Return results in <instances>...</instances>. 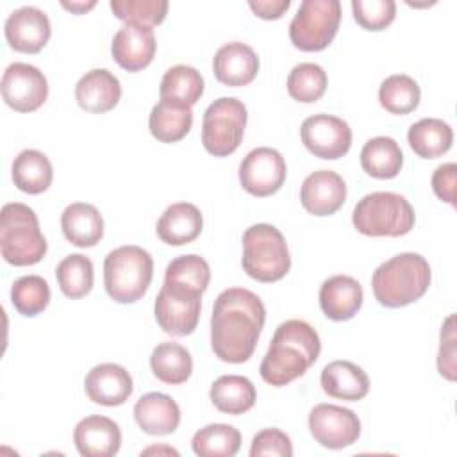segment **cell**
I'll list each match as a JSON object with an SVG mask.
<instances>
[{
	"label": "cell",
	"mask_w": 457,
	"mask_h": 457,
	"mask_svg": "<svg viewBox=\"0 0 457 457\" xmlns=\"http://www.w3.org/2000/svg\"><path fill=\"white\" fill-rule=\"evenodd\" d=\"M346 200V184L332 170H318L305 177L300 187L303 209L314 216H330L343 207Z\"/></svg>",
	"instance_id": "e0dca14e"
},
{
	"label": "cell",
	"mask_w": 457,
	"mask_h": 457,
	"mask_svg": "<svg viewBox=\"0 0 457 457\" xmlns=\"http://www.w3.org/2000/svg\"><path fill=\"white\" fill-rule=\"evenodd\" d=\"M159 95L162 100L193 107L204 95V77L189 64H175L164 71Z\"/></svg>",
	"instance_id": "d6a6232c"
},
{
	"label": "cell",
	"mask_w": 457,
	"mask_h": 457,
	"mask_svg": "<svg viewBox=\"0 0 457 457\" xmlns=\"http://www.w3.org/2000/svg\"><path fill=\"white\" fill-rule=\"evenodd\" d=\"M204 227L200 209L189 202H177L164 209L157 220V236L171 246H180L195 241Z\"/></svg>",
	"instance_id": "cb8c5ba5"
},
{
	"label": "cell",
	"mask_w": 457,
	"mask_h": 457,
	"mask_svg": "<svg viewBox=\"0 0 457 457\" xmlns=\"http://www.w3.org/2000/svg\"><path fill=\"white\" fill-rule=\"evenodd\" d=\"M414 209L409 200L393 191L364 195L353 207L352 223L357 232L371 237H400L414 227Z\"/></svg>",
	"instance_id": "5b68a950"
},
{
	"label": "cell",
	"mask_w": 457,
	"mask_h": 457,
	"mask_svg": "<svg viewBox=\"0 0 457 457\" xmlns=\"http://www.w3.org/2000/svg\"><path fill=\"white\" fill-rule=\"evenodd\" d=\"M266 309L261 298L245 287H228L214 302L211 346L214 355L230 364L246 362L264 327Z\"/></svg>",
	"instance_id": "6da1fadb"
},
{
	"label": "cell",
	"mask_w": 457,
	"mask_h": 457,
	"mask_svg": "<svg viewBox=\"0 0 457 457\" xmlns=\"http://www.w3.org/2000/svg\"><path fill=\"white\" fill-rule=\"evenodd\" d=\"M73 443L84 457H111L121 446V430L107 416H86L75 425Z\"/></svg>",
	"instance_id": "d6986e66"
},
{
	"label": "cell",
	"mask_w": 457,
	"mask_h": 457,
	"mask_svg": "<svg viewBox=\"0 0 457 457\" xmlns=\"http://www.w3.org/2000/svg\"><path fill=\"white\" fill-rule=\"evenodd\" d=\"M150 368L161 382L177 386L191 377L193 359L186 346L175 341H164L152 350Z\"/></svg>",
	"instance_id": "4dcf8cb0"
},
{
	"label": "cell",
	"mask_w": 457,
	"mask_h": 457,
	"mask_svg": "<svg viewBox=\"0 0 457 457\" xmlns=\"http://www.w3.org/2000/svg\"><path fill=\"white\" fill-rule=\"evenodd\" d=\"M327 89V71L316 62H300L287 75L289 95L302 102H318Z\"/></svg>",
	"instance_id": "74e56055"
},
{
	"label": "cell",
	"mask_w": 457,
	"mask_h": 457,
	"mask_svg": "<svg viewBox=\"0 0 457 457\" xmlns=\"http://www.w3.org/2000/svg\"><path fill=\"white\" fill-rule=\"evenodd\" d=\"M61 227L64 237L79 248H91L104 236V218L100 211L87 202L66 205L61 214Z\"/></svg>",
	"instance_id": "484cf974"
},
{
	"label": "cell",
	"mask_w": 457,
	"mask_h": 457,
	"mask_svg": "<svg viewBox=\"0 0 457 457\" xmlns=\"http://www.w3.org/2000/svg\"><path fill=\"white\" fill-rule=\"evenodd\" d=\"M4 32L11 48L23 54H36L48 43L52 29L45 11L34 5H23L7 16Z\"/></svg>",
	"instance_id": "9a60e30c"
},
{
	"label": "cell",
	"mask_w": 457,
	"mask_h": 457,
	"mask_svg": "<svg viewBox=\"0 0 457 457\" xmlns=\"http://www.w3.org/2000/svg\"><path fill=\"white\" fill-rule=\"evenodd\" d=\"M309 430L321 446L341 450L359 439L361 421L352 409L334 403H318L309 412Z\"/></svg>",
	"instance_id": "30bf717a"
},
{
	"label": "cell",
	"mask_w": 457,
	"mask_h": 457,
	"mask_svg": "<svg viewBox=\"0 0 457 457\" xmlns=\"http://www.w3.org/2000/svg\"><path fill=\"white\" fill-rule=\"evenodd\" d=\"M407 141L420 157L436 159L452 148L453 132L452 127L439 118H423L411 125Z\"/></svg>",
	"instance_id": "1f68e13d"
},
{
	"label": "cell",
	"mask_w": 457,
	"mask_h": 457,
	"mask_svg": "<svg viewBox=\"0 0 457 457\" xmlns=\"http://www.w3.org/2000/svg\"><path fill=\"white\" fill-rule=\"evenodd\" d=\"M55 278L64 296L71 300L82 298L93 287V262L82 253L66 255L55 268Z\"/></svg>",
	"instance_id": "8d00e7d4"
},
{
	"label": "cell",
	"mask_w": 457,
	"mask_h": 457,
	"mask_svg": "<svg viewBox=\"0 0 457 457\" xmlns=\"http://www.w3.org/2000/svg\"><path fill=\"white\" fill-rule=\"evenodd\" d=\"M154 277L152 255L136 245L111 250L104 261V286L118 303L137 302L148 289Z\"/></svg>",
	"instance_id": "8992f818"
},
{
	"label": "cell",
	"mask_w": 457,
	"mask_h": 457,
	"mask_svg": "<svg viewBox=\"0 0 457 457\" xmlns=\"http://www.w3.org/2000/svg\"><path fill=\"white\" fill-rule=\"evenodd\" d=\"M209 398L220 412L237 416L253 407L257 393L250 378L243 375H221L212 382Z\"/></svg>",
	"instance_id": "f1b7e54d"
},
{
	"label": "cell",
	"mask_w": 457,
	"mask_h": 457,
	"mask_svg": "<svg viewBox=\"0 0 457 457\" xmlns=\"http://www.w3.org/2000/svg\"><path fill=\"white\" fill-rule=\"evenodd\" d=\"M61 5H62L64 9L75 12V14H82V12L89 11L91 7H95L96 2H95V0H87V2H84V0H82V2H66V0H62Z\"/></svg>",
	"instance_id": "bcb514c9"
},
{
	"label": "cell",
	"mask_w": 457,
	"mask_h": 457,
	"mask_svg": "<svg viewBox=\"0 0 457 457\" xmlns=\"http://www.w3.org/2000/svg\"><path fill=\"white\" fill-rule=\"evenodd\" d=\"M134 420L150 436H166L180 423L179 403L164 393H146L134 405Z\"/></svg>",
	"instance_id": "603a6c76"
},
{
	"label": "cell",
	"mask_w": 457,
	"mask_h": 457,
	"mask_svg": "<svg viewBox=\"0 0 457 457\" xmlns=\"http://www.w3.org/2000/svg\"><path fill=\"white\" fill-rule=\"evenodd\" d=\"M11 177L20 191L29 195H39L46 191L52 184V162L43 152L25 148L14 157L11 166Z\"/></svg>",
	"instance_id": "4316f807"
},
{
	"label": "cell",
	"mask_w": 457,
	"mask_h": 457,
	"mask_svg": "<svg viewBox=\"0 0 457 457\" xmlns=\"http://www.w3.org/2000/svg\"><path fill=\"white\" fill-rule=\"evenodd\" d=\"M362 286L350 275H332L320 287V307L334 321L353 318L362 305Z\"/></svg>",
	"instance_id": "7402d4cb"
},
{
	"label": "cell",
	"mask_w": 457,
	"mask_h": 457,
	"mask_svg": "<svg viewBox=\"0 0 457 457\" xmlns=\"http://www.w3.org/2000/svg\"><path fill=\"white\" fill-rule=\"evenodd\" d=\"M148 453H170V455H179V452L175 448H170V446H148L141 452V455H148Z\"/></svg>",
	"instance_id": "7dc6e473"
},
{
	"label": "cell",
	"mask_w": 457,
	"mask_h": 457,
	"mask_svg": "<svg viewBox=\"0 0 457 457\" xmlns=\"http://www.w3.org/2000/svg\"><path fill=\"white\" fill-rule=\"evenodd\" d=\"M455 175L457 166L455 162L439 164L432 173V189L437 198L455 205Z\"/></svg>",
	"instance_id": "ee69618b"
},
{
	"label": "cell",
	"mask_w": 457,
	"mask_h": 457,
	"mask_svg": "<svg viewBox=\"0 0 457 457\" xmlns=\"http://www.w3.org/2000/svg\"><path fill=\"white\" fill-rule=\"evenodd\" d=\"M48 96V82L43 71L27 62H12L2 75V98L18 112L39 109Z\"/></svg>",
	"instance_id": "4fadbf2b"
},
{
	"label": "cell",
	"mask_w": 457,
	"mask_h": 457,
	"mask_svg": "<svg viewBox=\"0 0 457 457\" xmlns=\"http://www.w3.org/2000/svg\"><path fill=\"white\" fill-rule=\"evenodd\" d=\"M193 125V111L187 105L171 102V100H159L148 118L150 134L161 143H175L186 137Z\"/></svg>",
	"instance_id": "83f0119b"
},
{
	"label": "cell",
	"mask_w": 457,
	"mask_h": 457,
	"mask_svg": "<svg viewBox=\"0 0 457 457\" xmlns=\"http://www.w3.org/2000/svg\"><path fill=\"white\" fill-rule=\"evenodd\" d=\"M111 9L116 18L125 23L154 27L159 25L168 12L166 0H111Z\"/></svg>",
	"instance_id": "ab89813d"
},
{
	"label": "cell",
	"mask_w": 457,
	"mask_h": 457,
	"mask_svg": "<svg viewBox=\"0 0 457 457\" xmlns=\"http://www.w3.org/2000/svg\"><path fill=\"white\" fill-rule=\"evenodd\" d=\"M428 261L414 252H403L382 262L371 277L375 298L384 307H403L420 300L430 286Z\"/></svg>",
	"instance_id": "3957f363"
},
{
	"label": "cell",
	"mask_w": 457,
	"mask_h": 457,
	"mask_svg": "<svg viewBox=\"0 0 457 457\" xmlns=\"http://www.w3.org/2000/svg\"><path fill=\"white\" fill-rule=\"evenodd\" d=\"M402 164L403 154L393 137H371L361 150V166L373 179H393L400 173Z\"/></svg>",
	"instance_id": "f546056e"
},
{
	"label": "cell",
	"mask_w": 457,
	"mask_h": 457,
	"mask_svg": "<svg viewBox=\"0 0 457 457\" xmlns=\"http://www.w3.org/2000/svg\"><path fill=\"white\" fill-rule=\"evenodd\" d=\"M455 316L450 314L441 327V345L437 353V370L439 373L448 378L455 380V330H453Z\"/></svg>",
	"instance_id": "7bdbcfd3"
},
{
	"label": "cell",
	"mask_w": 457,
	"mask_h": 457,
	"mask_svg": "<svg viewBox=\"0 0 457 457\" xmlns=\"http://www.w3.org/2000/svg\"><path fill=\"white\" fill-rule=\"evenodd\" d=\"M243 270L259 282H275L291 268V255L282 232L270 223H255L243 234Z\"/></svg>",
	"instance_id": "52a82bcc"
},
{
	"label": "cell",
	"mask_w": 457,
	"mask_h": 457,
	"mask_svg": "<svg viewBox=\"0 0 457 457\" xmlns=\"http://www.w3.org/2000/svg\"><path fill=\"white\" fill-rule=\"evenodd\" d=\"M341 21L339 0H303L289 23L291 43L303 52L327 48Z\"/></svg>",
	"instance_id": "9c48e42d"
},
{
	"label": "cell",
	"mask_w": 457,
	"mask_h": 457,
	"mask_svg": "<svg viewBox=\"0 0 457 457\" xmlns=\"http://www.w3.org/2000/svg\"><path fill=\"white\" fill-rule=\"evenodd\" d=\"M286 161L282 154L270 146L250 150L239 164V182L253 196H270L277 193L286 180Z\"/></svg>",
	"instance_id": "7c38bea8"
},
{
	"label": "cell",
	"mask_w": 457,
	"mask_h": 457,
	"mask_svg": "<svg viewBox=\"0 0 457 457\" xmlns=\"http://www.w3.org/2000/svg\"><path fill=\"white\" fill-rule=\"evenodd\" d=\"M191 446L200 457H234L241 446V434L232 425L211 423L195 432Z\"/></svg>",
	"instance_id": "e575fe53"
},
{
	"label": "cell",
	"mask_w": 457,
	"mask_h": 457,
	"mask_svg": "<svg viewBox=\"0 0 457 457\" xmlns=\"http://www.w3.org/2000/svg\"><path fill=\"white\" fill-rule=\"evenodd\" d=\"M202 295L162 284L155 296L154 314L159 327L170 336H189L200 320Z\"/></svg>",
	"instance_id": "8fae6325"
},
{
	"label": "cell",
	"mask_w": 457,
	"mask_h": 457,
	"mask_svg": "<svg viewBox=\"0 0 457 457\" xmlns=\"http://www.w3.org/2000/svg\"><path fill=\"white\" fill-rule=\"evenodd\" d=\"M11 302L20 314L36 316L50 302V286L39 275H23L11 287Z\"/></svg>",
	"instance_id": "f35d334b"
},
{
	"label": "cell",
	"mask_w": 457,
	"mask_h": 457,
	"mask_svg": "<svg viewBox=\"0 0 457 457\" xmlns=\"http://www.w3.org/2000/svg\"><path fill=\"white\" fill-rule=\"evenodd\" d=\"M421 98L418 82L405 75L395 73L382 80L378 87V102L391 114H409L412 112Z\"/></svg>",
	"instance_id": "d590c367"
},
{
	"label": "cell",
	"mask_w": 457,
	"mask_h": 457,
	"mask_svg": "<svg viewBox=\"0 0 457 457\" xmlns=\"http://www.w3.org/2000/svg\"><path fill=\"white\" fill-rule=\"evenodd\" d=\"M0 252L12 266L37 264L46 253V239L36 212L20 202H9L0 211Z\"/></svg>",
	"instance_id": "277c9868"
},
{
	"label": "cell",
	"mask_w": 457,
	"mask_h": 457,
	"mask_svg": "<svg viewBox=\"0 0 457 457\" xmlns=\"http://www.w3.org/2000/svg\"><path fill=\"white\" fill-rule=\"evenodd\" d=\"M320 350L321 341L312 325L303 320H287L277 327L259 373L270 386H287L316 362Z\"/></svg>",
	"instance_id": "7a4b0ae2"
},
{
	"label": "cell",
	"mask_w": 457,
	"mask_h": 457,
	"mask_svg": "<svg viewBox=\"0 0 457 457\" xmlns=\"http://www.w3.org/2000/svg\"><path fill=\"white\" fill-rule=\"evenodd\" d=\"M355 21L366 30H382L396 16L395 0H352Z\"/></svg>",
	"instance_id": "60d3db41"
},
{
	"label": "cell",
	"mask_w": 457,
	"mask_h": 457,
	"mask_svg": "<svg viewBox=\"0 0 457 457\" xmlns=\"http://www.w3.org/2000/svg\"><path fill=\"white\" fill-rule=\"evenodd\" d=\"M121 98V84L114 73L105 68H95L82 75L75 86L77 104L95 114L107 112L116 107Z\"/></svg>",
	"instance_id": "44dd1931"
},
{
	"label": "cell",
	"mask_w": 457,
	"mask_h": 457,
	"mask_svg": "<svg viewBox=\"0 0 457 457\" xmlns=\"http://www.w3.org/2000/svg\"><path fill=\"white\" fill-rule=\"evenodd\" d=\"M211 280V268L207 261L196 253L175 257L164 271V284L170 287L204 295Z\"/></svg>",
	"instance_id": "836d02e7"
},
{
	"label": "cell",
	"mask_w": 457,
	"mask_h": 457,
	"mask_svg": "<svg viewBox=\"0 0 457 457\" xmlns=\"http://www.w3.org/2000/svg\"><path fill=\"white\" fill-rule=\"evenodd\" d=\"M250 9L264 20H277L280 18L291 5L289 0H250Z\"/></svg>",
	"instance_id": "f6af8a7d"
},
{
	"label": "cell",
	"mask_w": 457,
	"mask_h": 457,
	"mask_svg": "<svg viewBox=\"0 0 457 457\" xmlns=\"http://www.w3.org/2000/svg\"><path fill=\"white\" fill-rule=\"evenodd\" d=\"M300 137L305 148L321 159H339L352 146L350 125L332 114H312L303 120Z\"/></svg>",
	"instance_id": "5bb4252c"
},
{
	"label": "cell",
	"mask_w": 457,
	"mask_h": 457,
	"mask_svg": "<svg viewBox=\"0 0 457 457\" xmlns=\"http://www.w3.org/2000/svg\"><path fill=\"white\" fill-rule=\"evenodd\" d=\"M155 48L154 29L137 23H123L111 43L112 59L127 71H139L148 66Z\"/></svg>",
	"instance_id": "2e32d148"
},
{
	"label": "cell",
	"mask_w": 457,
	"mask_h": 457,
	"mask_svg": "<svg viewBox=\"0 0 457 457\" xmlns=\"http://www.w3.org/2000/svg\"><path fill=\"white\" fill-rule=\"evenodd\" d=\"M246 107L234 96L214 100L204 112L202 143L214 157H227L241 145L246 127Z\"/></svg>",
	"instance_id": "ba28073f"
},
{
	"label": "cell",
	"mask_w": 457,
	"mask_h": 457,
	"mask_svg": "<svg viewBox=\"0 0 457 457\" xmlns=\"http://www.w3.org/2000/svg\"><path fill=\"white\" fill-rule=\"evenodd\" d=\"M84 389L91 402L116 407L129 400L134 389L130 373L114 362H102L91 368L84 378Z\"/></svg>",
	"instance_id": "ac0fdd59"
},
{
	"label": "cell",
	"mask_w": 457,
	"mask_h": 457,
	"mask_svg": "<svg viewBox=\"0 0 457 457\" xmlns=\"http://www.w3.org/2000/svg\"><path fill=\"white\" fill-rule=\"evenodd\" d=\"M321 389L337 400L357 402L370 391L366 371L350 361H332L321 370Z\"/></svg>",
	"instance_id": "d4e9b609"
},
{
	"label": "cell",
	"mask_w": 457,
	"mask_h": 457,
	"mask_svg": "<svg viewBox=\"0 0 457 457\" xmlns=\"http://www.w3.org/2000/svg\"><path fill=\"white\" fill-rule=\"evenodd\" d=\"M212 70L214 77L225 86H246L257 77L259 57L250 45L230 41L214 54Z\"/></svg>",
	"instance_id": "ffe728a7"
},
{
	"label": "cell",
	"mask_w": 457,
	"mask_h": 457,
	"mask_svg": "<svg viewBox=\"0 0 457 457\" xmlns=\"http://www.w3.org/2000/svg\"><path fill=\"white\" fill-rule=\"evenodd\" d=\"M261 455L291 457L293 445L289 436L278 428H262L261 432H257L252 439L250 457H261Z\"/></svg>",
	"instance_id": "b9f144b4"
}]
</instances>
